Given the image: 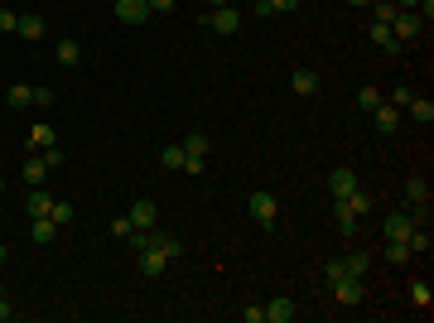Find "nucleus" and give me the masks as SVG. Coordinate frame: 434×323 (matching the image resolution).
Returning <instances> with one entry per match:
<instances>
[{"label":"nucleus","instance_id":"79ce46f5","mask_svg":"<svg viewBox=\"0 0 434 323\" xmlns=\"http://www.w3.org/2000/svg\"><path fill=\"white\" fill-rule=\"evenodd\" d=\"M184 174H203V155H184Z\"/></svg>","mask_w":434,"mask_h":323},{"label":"nucleus","instance_id":"e433bc0d","mask_svg":"<svg viewBox=\"0 0 434 323\" xmlns=\"http://www.w3.org/2000/svg\"><path fill=\"white\" fill-rule=\"evenodd\" d=\"M242 319H246V323H266V304H246Z\"/></svg>","mask_w":434,"mask_h":323},{"label":"nucleus","instance_id":"1a4fd4ad","mask_svg":"<svg viewBox=\"0 0 434 323\" xmlns=\"http://www.w3.org/2000/svg\"><path fill=\"white\" fill-rule=\"evenodd\" d=\"M150 246H155V251H160L164 261H179V256H184V242H179V237H174V232H160V227H155V232H150Z\"/></svg>","mask_w":434,"mask_h":323},{"label":"nucleus","instance_id":"c756f323","mask_svg":"<svg viewBox=\"0 0 434 323\" xmlns=\"http://www.w3.org/2000/svg\"><path fill=\"white\" fill-rule=\"evenodd\" d=\"M410 299H415L420 309H430V304H434V295H430V285H425V280H410Z\"/></svg>","mask_w":434,"mask_h":323},{"label":"nucleus","instance_id":"6ab92c4d","mask_svg":"<svg viewBox=\"0 0 434 323\" xmlns=\"http://www.w3.org/2000/svg\"><path fill=\"white\" fill-rule=\"evenodd\" d=\"M343 203H348L357 217H372V213H377V198H372V193H362V189H353L348 198H343Z\"/></svg>","mask_w":434,"mask_h":323},{"label":"nucleus","instance_id":"de8ad7c7","mask_svg":"<svg viewBox=\"0 0 434 323\" xmlns=\"http://www.w3.org/2000/svg\"><path fill=\"white\" fill-rule=\"evenodd\" d=\"M217 5H232V0H208V10H217Z\"/></svg>","mask_w":434,"mask_h":323},{"label":"nucleus","instance_id":"5701e85b","mask_svg":"<svg viewBox=\"0 0 434 323\" xmlns=\"http://www.w3.org/2000/svg\"><path fill=\"white\" fill-rule=\"evenodd\" d=\"M401 10H396V0H372V25H391Z\"/></svg>","mask_w":434,"mask_h":323},{"label":"nucleus","instance_id":"c85d7f7f","mask_svg":"<svg viewBox=\"0 0 434 323\" xmlns=\"http://www.w3.org/2000/svg\"><path fill=\"white\" fill-rule=\"evenodd\" d=\"M386 261H391V266H410V246L406 242H386Z\"/></svg>","mask_w":434,"mask_h":323},{"label":"nucleus","instance_id":"a211bd4d","mask_svg":"<svg viewBox=\"0 0 434 323\" xmlns=\"http://www.w3.org/2000/svg\"><path fill=\"white\" fill-rule=\"evenodd\" d=\"M290 87H295L299 97H314V92H319V73H314V68H299L295 78H290Z\"/></svg>","mask_w":434,"mask_h":323},{"label":"nucleus","instance_id":"72a5a7b5","mask_svg":"<svg viewBox=\"0 0 434 323\" xmlns=\"http://www.w3.org/2000/svg\"><path fill=\"white\" fill-rule=\"evenodd\" d=\"M54 102H58V92H54V87H34V107H39V111H49Z\"/></svg>","mask_w":434,"mask_h":323},{"label":"nucleus","instance_id":"7ed1b4c3","mask_svg":"<svg viewBox=\"0 0 434 323\" xmlns=\"http://www.w3.org/2000/svg\"><path fill=\"white\" fill-rule=\"evenodd\" d=\"M328 290H333V299H338L343 309H357V304H362V280H357V275H343V280H333Z\"/></svg>","mask_w":434,"mask_h":323},{"label":"nucleus","instance_id":"473e14b6","mask_svg":"<svg viewBox=\"0 0 434 323\" xmlns=\"http://www.w3.org/2000/svg\"><path fill=\"white\" fill-rule=\"evenodd\" d=\"M184 155H208V135H203V131H193L189 140H184Z\"/></svg>","mask_w":434,"mask_h":323},{"label":"nucleus","instance_id":"dca6fc26","mask_svg":"<svg viewBox=\"0 0 434 323\" xmlns=\"http://www.w3.org/2000/svg\"><path fill=\"white\" fill-rule=\"evenodd\" d=\"M20 174H25V184H29V189H39V184L49 179V164H44V155H29Z\"/></svg>","mask_w":434,"mask_h":323},{"label":"nucleus","instance_id":"cd10ccee","mask_svg":"<svg viewBox=\"0 0 434 323\" xmlns=\"http://www.w3.org/2000/svg\"><path fill=\"white\" fill-rule=\"evenodd\" d=\"M160 164H164V169H184V145H164Z\"/></svg>","mask_w":434,"mask_h":323},{"label":"nucleus","instance_id":"a878e982","mask_svg":"<svg viewBox=\"0 0 434 323\" xmlns=\"http://www.w3.org/2000/svg\"><path fill=\"white\" fill-rule=\"evenodd\" d=\"M343 270H348V275H357V280H362V275L372 270V256H367V251H353V256L343 261Z\"/></svg>","mask_w":434,"mask_h":323},{"label":"nucleus","instance_id":"ea45409f","mask_svg":"<svg viewBox=\"0 0 434 323\" xmlns=\"http://www.w3.org/2000/svg\"><path fill=\"white\" fill-rule=\"evenodd\" d=\"M145 5H150V15H169V10H174L179 0H145Z\"/></svg>","mask_w":434,"mask_h":323},{"label":"nucleus","instance_id":"c9c22d12","mask_svg":"<svg viewBox=\"0 0 434 323\" xmlns=\"http://www.w3.org/2000/svg\"><path fill=\"white\" fill-rule=\"evenodd\" d=\"M20 29V15L15 10H0V34H15Z\"/></svg>","mask_w":434,"mask_h":323},{"label":"nucleus","instance_id":"f8f14e48","mask_svg":"<svg viewBox=\"0 0 434 323\" xmlns=\"http://www.w3.org/2000/svg\"><path fill=\"white\" fill-rule=\"evenodd\" d=\"M25 213L29 217H49V213H54V193H44V184H39V189H29L25 193Z\"/></svg>","mask_w":434,"mask_h":323},{"label":"nucleus","instance_id":"7c9ffc66","mask_svg":"<svg viewBox=\"0 0 434 323\" xmlns=\"http://www.w3.org/2000/svg\"><path fill=\"white\" fill-rule=\"evenodd\" d=\"M49 217H54L58 227H68V222H73L78 213H73V203H63V198H54V213H49Z\"/></svg>","mask_w":434,"mask_h":323},{"label":"nucleus","instance_id":"f03ea898","mask_svg":"<svg viewBox=\"0 0 434 323\" xmlns=\"http://www.w3.org/2000/svg\"><path fill=\"white\" fill-rule=\"evenodd\" d=\"M246 213H251V222H261V227H271L275 217H280V203H275L271 193H251V198H246Z\"/></svg>","mask_w":434,"mask_h":323},{"label":"nucleus","instance_id":"9d476101","mask_svg":"<svg viewBox=\"0 0 434 323\" xmlns=\"http://www.w3.org/2000/svg\"><path fill=\"white\" fill-rule=\"evenodd\" d=\"M295 319H299V304H295V299L280 295V299L266 304V323H295Z\"/></svg>","mask_w":434,"mask_h":323},{"label":"nucleus","instance_id":"6e6552de","mask_svg":"<svg viewBox=\"0 0 434 323\" xmlns=\"http://www.w3.org/2000/svg\"><path fill=\"white\" fill-rule=\"evenodd\" d=\"M333 217H338V232H343V237H362V217H357L343 198H333Z\"/></svg>","mask_w":434,"mask_h":323},{"label":"nucleus","instance_id":"a19ab883","mask_svg":"<svg viewBox=\"0 0 434 323\" xmlns=\"http://www.w3.org/2000/svg\"><path fill=\"white\" fill-rule=\"evenodd\" d=\"M111 232H116V237H131L136 227H131V217H116V222H111Z\"/></svg>","mask_w":434,"mask_h":323},{"label":"nucleus","instance_id":"37998d69","mask_svg":"<svg viewBox=\"0 0 434 323\" xmlns=\"http://www.w3.org/2000/svg\"><path fill=\"white\" fill-rule=\"evenodd\" d=\"M39 155H44V164H49V169H58V164H63V150H58V145H54V150H39Z\"/></svg>","mask_w":434,"mask_h":323},{"label":"nucleus","instance_id":"aec40b11","mask_svg":"<svg viewBox=\"0 0 434 323\" xmlns=\"http://www.w3.org/2000/svg\"><path fill=\"white\" fill-rule=\"evenodd\" d=\"M430 203V184L425 179H406V208H425Z\"/></svg>","mask_w":434,"mask_h":323},{"label":"nucleus","instance_id":"412c9836","mask_svg":"<svg viewBox=\"0 0 434 323\" xmlns=\"http://www.w3.org/2000/svg\"><path fill=\"white\" fill-rule=\"evenodd\" d=\"M372 44H377V49H386V54H396V49H406V44H401V39L391 34V25H372Z\"/></svg>","mask_w":434,"mask_h":323},{"label":"nucleus","instance_id":"9b49d317","mask_svg":"<svg viewBox=\"0 0 434 323\" xmlns=\"http://www.w3.org/2000/svg\"><path fill=\"white\" fill-rule=\"evenodd\" d=\"M410 227H415V222H410V213H386V227H381V237H386V242H406Z\"/></svg>","mask_w":434,"mask_h":323},{"label":"nucleus","instance_id":"2eb2a0df","mask_svg":"<svg viewBox=\"0 0 434 323\" xmlns=\"http://www.w3.org/2000/svg\"><path fill=\"white\" fill-rule=\"evenodd\" d=\"M5 107H10V111H29V107H34V87H25V82H15V87L5 92Z\"/></svg>","mask_w":434,"mask_h":323},{"label":"nucleus","instance_id":"2f4dec72","mask_svg":"<svg viewBox=\"0 0 434 323\" xmlns=\"http://www.w3.org/2000/svg\"><path fill=\"white\" fill-rule=\"evenodd\" d=\"M357 107H362V111H377L381 107V92H377V87H362V92H357Z\"/></svg>","mask_w":434,"mask_h":323},{"label":"nucleus","instance_id":"f704fd0d","mask_svg":"<svg viewBox=\"0 0 434 323\" xmlns=\"http://www.w3.org/2000/svg\"><path fill=\"white\" fill-rule=\"evenodd\" d=\"M410 102H415V87H396V97H391V107H396V111H406Z\"/></svg>","mask_w":434,"mask_h":323},{"label":"nucleus","instance_id":"4468645a","mask_svg":"<svg viewBox=\"0 0 434 323\" xmlns=\"http://www.w3.org/2000/svg\"><path fill=\"white\" fill-rule=\"evenodd\" d=\"M58 145V131L49 126V121H34V131H29V150L39 155V150H54Z\"/></svg>","mask_w":434,"mask_h":323},{"label":"nucleus","instance_id":"c03bdc74","mask_svg":"<svg viewBox=\"0 0 434 323\" xmlns=\"http://www.w3.org/2000/svg\"><path fill=\"white\" fill-rule=\"evenodd\" d=\"M10 314H15V309H10V304H5V295H0V323H10Z\"/></svg>","mask_w":434,"mask_h":323},{"label":"nucleus","instance_id":"ddd939ff","mask_svg":"<svg viewBox=\"0 0 434 323\" xmlns=\"http://www.w3.org/2000/svg\"><path fill=\"white\" fill-rule=\"evenodd\" d=\"M372 126H377L381 135H396V131H401V111L391 107V102H381V107L372 111Z\"/></svg>","mask_w":434,"mask_h":323},{"label":"nucleus","instance_id":"393cba45","mask_svg":"<svg viewBox=\"0 0 434 323\" xmlns=\"http://www.w3.org/2000/svg\"><path fill=\"white\" fill-rule=\"evenodd\" d=\"M406 111L415 116V121H420V126H430V121H434V102H430V97H415Z\"/></svg>","mask_w":434,"mask_h":323},{"label":"nucleus","instance_id":"b1692460","mask_svg":"<svg viewBox=\"0 0 434 323\" xmlns=\"http://www.w3.org/2000/svg\"><path fill=\"white\" fill-rule=\"evenodd\" d=\"M20 39H44V20L39 15H20V29H15Z\"/></svg>","mask_w":434,"mask_h":323},{"label":"nucleus","instance_id":"09e8293b","mask_svg":"<svg viewBox=\"0 0 434 323\" xmlns=\"http://www.w3.org/2000/svg\"><path fill=\"white\" fill-rule=\"evenodd\" d=\"M348 5H372V0H348Z\"/></svg>","mask_w":434,"mask_h":323},{"label":"nucleus","instance_id":"4c0bfd02","mask_svg":"<svg viewBox=\"0 0 434 323\" xmlns=\"http://www.w3.org/2000/svg\"><path fill=\"white\" fill-rule=\"evenodd\" d=\"M271 5V15H290V10H299V0H266Z\"/></svg>","mask_w":434,"mask_h":323},{"label":"nucleus","instance_id":"0eeeda50","mask_svg":"<svg viewBox=\"0 0 434 323\" xmlns=\"http://www.w3.org/2000/svg\"><path fill=\"white\" fill-rule=\"evenodd\" d=\"M353 189H362V184H357V174L348 169V164H338V169L328 174V193H333V198H348Z\"/></svg>","mask_w":434,"mask_h":323},{"label":"nucleus","instance_id":"39448f33","mask_svg":"<svg viewBox=\"0 0 434 323\" xmlns=\"http://www.w3.org/2000/svg\"><path fill=\"white\" fill-rule=\"evenodd\" d=\"M126 217H131V227H136V232H155V227H160V213H155V203H150V198H136Z\"/></svg>","mask_w":434,"mask_h":323},{"label":"nucleus","instance_id":"4be33fe9","mask_svg":"<svg viewBox=\"0 0 434 323\" xmlns=\"http://www.w3.org/2000/svg\"><path fill=\"white\" fill-rule=\"evenodd\" d=\"M136 256H140V270H145V275H160V270L169 266V261H164L155 246H145V251H136Z\"/></svg>","mask_w":434,"mask_h":323},{"label":"nucleus","instance_id":"f3484780","mask_svg":"<svg viewBox=\"0 0 434 323\" xmlns=\"http://www.w3.org/2000/svg\"><path fill=\"white\" fill-rule=\"evenodd\" d=\"M58 232H63V227H58L54 217H34V227H29V237H34L39 246H49V242L58 237Z\"/></svg>","mask_w":434,"mask_h":323},{"label":"nucleus","instance_id":"8fccbe9b","mask_svg":"<svg viewBox=\"0 0 434 323\" xmlns=\"http://www.w3.org/2000/svg\"><path fill=\"white\" fill-rule=\"evenodd\" d=\"M0 193H5V174H0Z\"/></svg>","mask_w":434,"mask_h":323},{"label":"nucleus","instance_id":"49530a36","mask_svg":"<svg viewBox=\"0 0 434 323\" xmlns=\"http://www.w3.org/2000/svg\"><path fill=\"white\" fill-rule=\"evenodd\" d=\"M5 256H10V246H5V242H0V266H5Z\"/></svg>","mask_w":434,"mask_h":323},{"label":"nucleus","instance_id":"423d86ee","mask_svg":"<svg viewBox=\"0 0 434 323\" xmlns=\"http://www.w3.org/2000/svg\"><path fill=\"white\" fill-rule=\"evenodd\" d=\"M111 5H116V20L131 25V29L150 20V5H145V0H111Z\"/></svg>","mask_w":434,"mask_h":323},{"label":"nucleus","instance_id":"bb28decb","mask_svg":"<svg viewBox=\"0 0 434 323\" xmlns=\"http://www.w3.org/2000/svg\"><path fill=\"white\" fill-rule=\"evenodd\" d=\"M82 58V49H78V39H58V63H63V68H73V63H78Z\"/></svg>","mask_w":434,"mask_h":323},{"label":"nucleus","instance_id":"f257e3e1","mask_svg":"<svg viewBox=\"0 0 434 323\" xmlns=\"http://www.w3.org/2000/svg\"><path fill=\"white\" fill-rule=\"evenodd\" d=\"M203 25L213 29V34H237V29H242V10H237V5H217V10L203 15Z\"/></svg>","mask_w":434,"mask_h":323},{"label":"nucleus","instance_id":"a18cd8bd","mask_svg":"<svg viewBox=\"0 0 434 323\" xmlns=\"http://www.w3.org/2000/svg\"><path fill=\"white\" fill-rule=\"evenodd\" d=\"M415 5H420V0H396V10H415Z\"/></svg>","mask_w":434,"mask_h":323},{"label":"nucleus","instance_id":"58836bf2","mask_svg":"<svg viewBox=\"0 0 434 323\" xmlns=\"http://www.w3.org/2000/svg\"><path fill=\"white\" fill-rule=\"evenodd\" d=\"M343 275H348V270H343V261H328V266H324V280H328V285H333V280H343Z\"/></svg>","mask_w":434,"mask_h":323},{"label":"nucleus","instance_id":"20e7f679","mask_svg":"<svg viewBox=\"0 0 434 323\" xmlns=\"http://www.w3.org/2000/svg\"><path fill=\"white\" fill-rule=\"evenodd\" d=\"M391 34H396L401 44H410V39H420V34H425V20H420L415 10H401V15L391 20Z\"/></svg>","mask_w":434,"mask_h":323}]
</instances>
